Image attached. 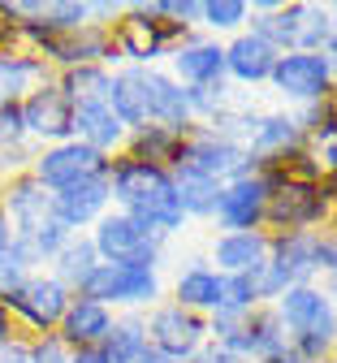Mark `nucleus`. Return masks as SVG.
Returning <instances> with one entry per match:
<instances>
[{
  "instance_id": "20e7f679",
  "label": "nucleus",
  "mask_w": 337,
  "mask_h": 363,
  "mask_svg": "<svg viewBox=\"0 0 337 363\" xmlns=\"http://www.w3.org/2000/svg\"><path fill=\"white\" fill-rule=\"evenodd\" d=\"M109 35H113V52L121 65H156L195 30L165 18V0H126V13L121 22L109 26Z\"/></svg>"
},
{
  "instance_id": "1a4fd4ad",
  "label": "nucleus",
  "mask_w": 337,
  "mask_h": 363,
  "mask_svg": "<svg viewBox=\"0 0 337 363\" xmlns=\"http://www.w3.org/2000/svg\"><path fill=\"white\" fill-rule=\"evenodd\" d=\"M70 298H74V290L61 286L53 272H31V277L22 281V290L9 294L0 307L9 311L13 329H26L31 337H43V333H57Z\"/></svg>"
},
{
  "instance_id": "5701e85b",
  "label": "nucleus",
  "mask_w": 337,
  "mask_h": 363,
  "mask_svg": "<svg viewBox=\"0 0 337 363\" xmlns=\"http://www.w3.org/2000/svg\"><path fill=\"white\" fill-rule=\"evenodd\" d=\"M173 303L186 307V311H199V315H212L221 307V272L208 264V259H186L173 277Z\"/></svg>"
},
{
  "instance_id": "393cba45",
  "label": "nucleus",
  "mask_w": 337,
  "mask_h": 363,
  "mask_svg": "<svg viewBox=\"0 0 337 363\" xmlns=\"http://www.w3.org/2000/svg\"><path fill=\"white\" fill-rule=\"evenodd\" d=\"M57 74L43 65V57L26 52V48H13V52H0V91H5V100H22L31 96L35 86L53 82Z\"/></svg>"
},
{
  "instance_id": "37998d69",
  "label": "nucleus",
  "mask_w": 337,
  "mask_h": 363,
  "mask_svg": "<svg viewBox=\"0 0 337 363\" xmlns=\"http://www.w3.org/2000/svg\"><path fill=\"white\" fill-rule=\"evenodd\" d=\"M5 251H13V225L5 220V212H0V255Z\"/></svg>"
},
{
  "instance_id": "ddd939ff",
  "label": "nucleus",
  "mask_w": 337,
  "mask_h": 363,
  "mask_svg": "<svg viewBox=\"0 0 337 363\" xmlns=\"http://www.w3.org/2000/svg\"><path fill=\"white\" fill-rule=\"evenodd\" d=\"M109 160L113 156H100L95 147L70 139V143L39 147L35 160H31V177L39 182L43 191H65V186H74V182H87V177L109 173Z\"/></svg>"
},
{
  "instance_id": "4be33fe9",
  "label": "nucleus",
  "mask_w": 337,
  "mask_h": 363,
  "mask_svg": "<svg viewBox=\"0 0 337 363\" xmlns=\"http://www.w3.org/2000/svg\"><path fill=\"white\" fill-rule=\"evenodd\" d=\"M74 139L87 143V147H95L100 156H121L130 130L113 113L109 100H91V104H74Z\"/></svg>"
},
{
  "instance_id": "4c0bfd02",
  "label": "nucleus",
  "mask_w": 337,
  "mask_h": 363,
  "mask_svg": "<svg viewBox=\"0 0 337 363\" xmlns=\"http://www.w3.org/2000/svg\"><path fill=\"white\" fill-rule=\"evenodd\" d=\"M186 363H243V359H238L233 350H225L221 342H212V337H208V342H204V346H199L195 354H190Z\"/></svg>"
},
{
  "instance_id": "7c9ffc66",
  "label": "nucleus",
  "mask_w": 337,
  "mask_h": 363,
  "mask_svg": "<svg viewBox=\"0 0 337 363\" xmlns=\"http://www.w3.org/2000/svg\"><path fill=\"white\" fill-rule=\"evenodd\" d=\"M255 307H264V298H260V272H221V315H247V311H255Z\"/></svg>"
},
{
  "instance_id": "b1692460",
  "label": "nucleus",
  "mask_w": 337,
  "mask_h": 363,
  "mask_svg": "<svg viewBox=\"0 0 337 363\" xmlns=\"http://www.w3.org/2000/svg\"><path fill=\"white\" fill-rule=\"evenodd\" d=\"M268 259V234L264 230H251V234H216L212 238V251H208V264L216 272H260Z\"/></svg>"
},
{
  "instance_id": "c9c22d12",
  "label": "nucleus",
  "mask_w": 337,
  "mask_h": 363,
  "mask_svg": "<svg viewBox=\"0 0 337 363\" xmlns=\"http://www.w3.org/2000/svg\"><path fill=\"white\" fill-rule=\"evenodd\" d=\"M26 277H31V268H26V264H22L13 251H5V255H0V303H5L9 294H18Z\"/></svg>"
},
{
  "instance_id": "412c9836",
  "label": "nucleus",
  "mask_w": 337,
  "mask_h": 363,
  "mask_svg": "<svg viewBox=\"0 0 337 363\" xmlns=\"http://www.w3.org/2000/svg\"><path fill=\"white\" fill-rule=\"evenodd\" d=\"M303 147H307V139H303V130H299V121H294L290 108L260 113L251 139H247V152H251L260 164H277V160L294 156V152H303Z\"/></svg>"
},
{
  "instance_id": "0eeeda50",
  "label": "nucleus",
  "mask_w": 337,
  "mask_h": 363,
  "mask_svg": "<svg viewBox=\"0 0 337 363\" xmlns=\"http://www.w3.org/2000/svg\"><path fill=\"white\" fill-rule=\"evenodd\" d=\"M95 255L104 264H143V268H160L165 264V238L156 230H148L143 220L109 208L100 220L87 230Z\"/></svg>"
},
{
  "instance_id": "a211bd4d",
  "label": "nucleus",
  "mask_w": 337,
  "mask_h": 363,
  "mask_svg": "<svg viewBox=\"0 0 337 363\" xmlns=\"http://www.w3.org/2000/svg\"><path fill=\"white\" fill-rule=\"evenodd\" d=\"M109 208H113L109 173L87 177V182H74V186H65V191H53V216L65 225L70 234H87Z\"/></svg>"
},
{
  "instance_id": "c756f323",
  "label": "nucleus",
  "mask_w": 337,
  "mask_h": 363,
  "mask_svg": "<svg viewBox=\"0 0 337 363\" xmlns=\"http://www.w3.org/2000/svg\"><path fill=\"white\" fill-rule=\"evenodd\" d=\"M57 82H61V91L74 104H91V100H109L113 69L109 65H74V69H61Z\"/></svg>"
},
{
  "instance_id": "de8ad7c7",
  "label": "nucleus",
  "mask_w": 337,
  "mask_h": 363,
  "mask_svg": "<svg viewBox=\"0 0 337 363\" xmlns=\"http://www.w3.org/2000/svg\"><path fill=\"white\" fill-rule=\"evenodd\" d=\"M0 104H5V91H0Z\"/></svg>"
},
{
  "instance_id": "7ed1b4c3",
  "label": "nucleus",
  "mask_w": 337,
  "mask_h": 363,
  "mask_svg": "<svg viewBox=\"0 0 337 363\" xmlns=\"http://www.w3.org/2000/svg\"><path fill=\"white\" fill-rule=\"evenodd\" d=\"M277 320L285 329V342L299 359H333V346H337V307L333 298L320 290V281H307V286H294L285 290L277 303Z\"/></svg>"
},
{
  "instance_id": "58836bf2",
  "label": "nucleus",
  "mask_w": 337,
  "mask_h": 363,
  "mask_svg": "<svg viewBox=\"0 0 337 363\" xmlns=\"http://www.w3.org/2000/svg\"><path fill=\"white\" fill-rule=\"evenodd\" d=\"M22 48V26L5 13V5H0V52H13Z\"/></svg>"
},
{
  "instance_id": "4468645a",
  "label": "nucleus",
  "mask_w": 337,
  "mask_h": 363,
  "mask_svg": "<svg viewBox=\"0 0 337 363\" xmlns=\"http://www.w3.org/2000/svg\"><path fill=\"white\" fill-rule=\"evenodd\" d=\"M22 121L35 147H53L74 139V100L61 91V82H43L31 96H22Z\"/></svg>"
},
{
  "instance_id": "39448f33",
  "label": "nucleus",
  "mask_w": 337,
  "mask_h": 363,
  "mask_svg": "<svg viewBox=\"0 0 337 363\" xmlns=\"http://www.w3.org/2000/svg\"><path fill=\"white\" fill-rule=\"evenodd\" d=\"M268 182V208H264V234H320L333 225V203L324 191V177H285L277 169H260Z\"/></svg>"
},
{
  "instance_id": "a18cd8bd",
  "label": "nucleus",
  "mask_w": 337,
  "mask_h": 363,
  "mask_svg": "<svg viewBox=\"0 0 337 363\" xmlns=\"http://www.w3.org/2000/svg\"><path fill=\"white\" fill-rule=\"evenodd\" d=\"M320 290L333 298V307H337V272H328V277H320Z\"/></svg>"
},
{
  "instance_id": "72a5a7b5",
  "label": "nucleus",
  "mask_w": 337,
  "mask_h": 363,
  "mask_svg": "<svg viewBox=\"0 0 337 363\" xmlns=\"http://www.w3.org/2000/svg\"><path fill=\"white\" fill-rule=\"evenodd\" d=\"M290 113H294V121H299L307 143H320V139H333L337 134V104H333V96H324L316 104H299Z\"/></svg>"
},
{
  "instance_id": "9b49d317",
  "label": "nucleus",
  "mask_w": 337,
  "mask_h": 363,
  "mask_svg": "<svg viewBox=\"0 0 337 363\" xmlns=\"http://www.w3.org/2000/svg\"><path fill=\"white\" fill-rule=\"evenodd\" d=\"M268 91H277V96L294 108L316 104V100L337 91V65L324 52H281L277 69L268 78Z\"/></svg>"
},
{
  "instance_id": "bb28decb",
  "label": "nucleus",
  "mask_w": 337,
  "mask_h": 363,
  "mask_svg": "<svg viewBox=\"0 0 337 363\" xmlns=\"http://www.w3.org/2000/svg\"><path fill=\"white\" fill-rule=\"evenodd\" d=\"M182 139H186V134H177V130L143 125V130H130L126 156L148 160V164H160V169H173V164H177V152H182Z\"/></svg>"
},
{
  "instance_id": "aec40b11",
  "label": "nucleus",
  "mask_w": 337,
  "mask_h": 363,
  "mask_svg": "<svg viewBox=\"0 0 337 363\" xmlns=\"http://www.w3.org/2000/svg\"><path fill=\"white\" fill-rule=\"evenodd\" d=\"M113 320H117V311H109L104 303H91L82 294L70 298L65 315H61V325H57V337L65 342V350H100L104 337L113 333Z\"/></svg>"
},
{
  "instance_id": "f3484780",
  "label": "nucleus",
  "mask_w": 337,
  "mask_h": 363,
  "mask_svg": "<svg viewBox=\"0 0 337 363\" xmlns=\"http://www.w3.org/2000/svg\"><path fill=\"white\" fill-rule=\"evenodd\" d=\"M169 74L182 82V86H216V82H229L225 78V43L195 30L186 43L169 52Z\"/></svg>"
},
{
  "instance_id": "6e6552de",
  "label": "nucleus",
  "mask_w": 337,
  "mask_h": 363,
  "mask_svg": "<svg viewBox=\"0 0 337 363\" xmlns=\"http://www.w3.org/2000/svg\"><path fill=\"white\" fill-rule=\"evenodd\" d=\"M320 281L316 234H268V259L260 268V298L277 303L285 290Z\"/></svg>"
},
{
  "instance_id": "ea45409f",
  "label": "nucleus",
  "mask_w": 337,
  "mask_h": 363,
  "mask_svg": "<svg viewBox=\"0 0 337 363\" xmlns=\"http://www.w3.org/2000/svg\"><path fill=\"white\" fill-rule=\"evenodd\" d=\"M0 363H31V346H26V337H13L5 350H0Z\"/></svg>"
},
{
  "instance_id": "2f4dec72",
  "label": "nucleus",
  "mask_w": 337,
  "mask_h": 363,
  "mask_svg": "<svg viewBox=\"0 0 337 363\" xmlns=\"http://www.w3.org/2000/svg\"><path fill=\"white\" fill-rule=\"evenodd\" d=\"M247 22H251L247 0H204V9H199V30L212 39L247 30Z\"/></svg>"
},
{
  "instance_id": "473e14b6",
  "label": "nucleus",
  "mask_w": 337,
  "mask_h": 363,
  "mask_svg": "<svg viewBox=\"0 0 337 363\" xmlns=\"http://www.w3.org/2000/svg\"><path fill=\"white\" fill-rule=\"evenodd\" d=\"M39 26L53 30V35L82 30V26H91V5H87V0H43Z\"/></svg>"
},
{
  "instance_id": "a878e982",
  "label": "nucleus",
  "mask_w": 337,
  "mask_h": 363,
  "mask_svg": "<svg viewBox=\"0 0 337 363\" xmlns=\"http://www.w3.org/2000/svg\"><path fill=\"white\" fill-rule=\"evenodd\" d=\"M100 354L109 363H143L152 354L148 346V325H143V311H121L117 320H113V333L104 337Z\"/></svg>"
},
{
  "instance_id": "09e8293b",
  "label": "nucleus",
  "mask_w": 337,
  "mask_h": 363,
  "mask_svg": "<svg viewBox=\"0 0 337 363\" xmlns=\"http://www.w3.org/2000/svg\"><path fill=\"white\" fill-rule=\"evenodd\" d=\"M0 182H5V173H0Z\"/></svg>"
},
{
  "instance_id": "a19ab883",
  "label": "nucleus",
  "mask_w": 337,
  "mask_h": 363,
  "mask_svg": "<svg viewBox=\"0 0 337 363\" xmlns=\"http://www.w3.org/2000/svg\"><path fill=\"white\" fill-rule=\"evenodd\" d=\"M320 52L337 65V5H328V30H324V48Z\"/></svg>"
},
{
  "instance_id": "6ab92c4d",
  "label": "nucleus",
  "mask_w": 337,
  "mask_h": 363,
  "mask_svg": "<svg viewBox=\"0 0 337 363\" xmlns=\"http://www.w3.org/2000/svg\"><path fill=\"white\" fill-rule=\"evenodd\" d=\"M277 48L272 43H264L255 30H238L225 39V78L229 86H268L272 69H277Z\"/></svg>"
},
{
  "instance_id": "f257e3e1",
  "label": "nucleus",
  "mask_w": 337,
  "mask_h": 363,
  "mask_svg": "<svg viewBox=\"0 0 337 363\" xmlns=\"http://www.w3.org/2000/svg\"><path fill=\"white\" fill-rule=\"evenodd\" d=\"M109 104L126 121V130H143V125H165V130H177V134L195 130L186 86L160 65H121V69H113Z\"/></svg>"
},
{
  "instance_id": "cd10ccee",
  "label": "nucleus",
  "mask_w": 337,
  "mask_h": 363,
  "mask_svg": "<svg viewBox=\"0 0 337 363\" xmlns=\"http://www.w3.org/2000/svg\"><path fill=\"white\" fill-rule=\"evenodd\" d=\"M173 186H177V199H182V212L186 220H212V208H216V195H221V182L195 173V169H182L173 164Z\"/></svg>"
},
{
  "instance_id": "f8f14e48",
  "label": "nucleus",
  "mask_w": 337,
  "mask_h": 363,
  "mask_svg": "<svg viewBox=\"0 0 337 363\" xmlns=\"http://www.w3.org/2000/svg\"><path fill=\"white\" fill-rule=\"evenodd\" d=\"M143 325H148V346L173 363H186L204 342H208V315L186 311L173 298L156 303L152 311H143Z\"/></svg>"
},
{
  "instance_id": "423d86ee",
  "label": "nucleus",
  "mask_w": 337,
  "mask_h": 363,
  "mask_svg": "<svg viewBox=\"0 0 337 363\" xmlns=\"http://www.w3.org/2000/svg\"><path fill=\"white\" fill-rule=\"evenodd\" d=\"M82 298L104 303L109 311H152L165 303V277L160 268H143V264H95L91 277L78 286Z\"/></svg>"
},
{
  "instance_id": "9d476101",
  "label": "nucleus",
  "mask_w": 337,
  "mask_h": 363,
  "mask_svg": "<svg viewBox=\"0 0 337 363\" xmlns=\"http://www.w3.org/2000/svg\"><path fill=\"white\" fill-rule=\"evenodd\" d=\"M177 164H182V169H195V173H204V177H212V182H221V186H225V182H233V177L260 173V160H255L247 147L221 139V134L208 130V125H195V130L182 139Z\"/></svg>"
},
{
  "instance_id": "c03bdc74",
  "label": "nucleus",
  "mask_w": 337,
  "mask_h": 363,
  "mask_svg": "<svg viewBox=\"0 0 337 363\" xmlns=\"http://www.w3.org/2000/svg\"><path fill=\"white\" fill-rule=\"evenodd\" d=\"M70 363H109V359H104L100 350H74V354H70Z\"/></svg>"
},
{
  "instance_id": "49530a36",
  "label": "nucleus",
  "mask_w": 337,
  "mask_h": 363,
  "mask_svg": "<svg viewBox=\"0 0 337 363\" xmlns=\"http://www.w3.org/2000/svg\"><path fill=\"white\" fill-rule=\"evenodd\" d=\"M320 363H337V359H320Z\"/></svg>"
},
{
  "instance_id": "c85d7f7f",
  "label": "nucleus",
  "mask_w": 337,
  "mask_h": 363,
  "mask_svg": "<svg viewBox=\"0 0 337 363\" xmlns=\"http://www.w3.org/2000/svg\"><path fill=\"white\" fill-rule=\"evenodd\" d=\"M95 264H100V255H95L91 238H87V234H70V242L53 255V264H48L43 272H53L61 286H70V290L78 294V286L91 277V268H95Z\"/></svg>"
},
{
  "instance_id": "dca6fc26",
  "label": "nucleus",
  "mask_w": 337,
  "mask_h": 363,
  "mask_svg": "<svg viewBox=\"0 0 337 363\" xmlns=\"http://www.w3.org/2000/svg\"><path fill=\"white\" fill-rule=\"evenodd\" d=\"M0 212L13 225V238H35L39 230H48L53 216V191H43L31 173H13L0 182Z\"/></svg>"
},
{
  "instance_id": "2eb2a0df",
  "label": "nucleus",
  "mask_w": 337,
  "mask_h": 363,
  "mask_svg": "<svg viewBox=\"0 0 337 363\" xmlns=\"http://www.w3.org/2000/svg\"><path fill=\"white\" fill-rule=\"evenodd\" d=\"M264 208H268V182L260 173L233 177L216 195L212 225L221 234H251V230H264Z\"/></svg>"
},
{
  "instance_id": "f03ea898",
  "label": "nucleus",
  "mask_w": 337,
  "mask_h": 363,
  "mask_svg": "<svg viewBox=\"0 0 337 363\" xmlns=\"http://www.w3.org/2000/svg\"><path fill=\"white\" fill-rule=\"evenodd\" d=\"M109 195H113L117 212L143 220L165 242L177 238L190 225L182 212V199H177V186H173V173L160 164H148V160H134L126 152L109 160Z\"/></svg>"
},
{
  "instance_id": "f704fd0d",
  "label": "nucleus",
  "mask_w": 337,
  "mask_h": 363,
  "mask_svg": "<svg viewBox=\"0 0 337 363\" xmlns=\"http://www.w3.org/2000/svg\"><path fill=\"white\" fill-rule=\"evenodd\" d=\"M26 147H35V143L22 121V100H5L0 104V156H18Z\"/></svg>"
},
{
  "instance_id": "e433bc0d",
  "label": "nucleus",
  "mask_w": 337,
  "mask_h": 363,
  "mask_svg": "<svg viewBox=\"0 0 337 363\" xmlns=\"http://www.w3.org/2000/svg\"><path fill=\"white\" fill-rule=\"evenodd\" d=\"M31 346V363H70V350L57 333H43V337H26Z\"/></svg>"
},
{
  "instance_id": "79ce46f5",
  "label": "nucleus",
  "mask_w": 337,
  "mask_h": 363,
  "mask_svg": "<svg viewBox=\"0 0 337 363\" xmlns=\"http://www.w3.org/2000/svg\"><path fill=\"white\" fill-rule=\"evenodd\" d=\"M13 337H18V329H13V320H9V311L0 307V350H5V346H9Z\"/></svg>"
}]
</instances>
